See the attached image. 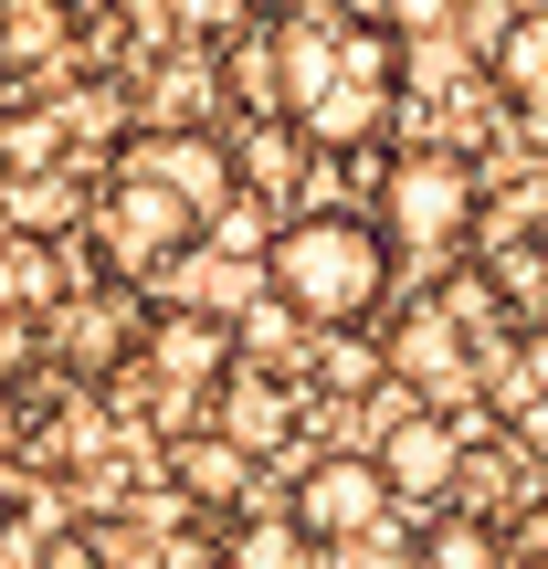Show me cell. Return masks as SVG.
Masks as SVG:
<instances>
[{"label": "cell", "mask_w": 548, "mask_h": 569, "mask_svg": "<svg viewBox=\"0 0 548 569\" xmlns=\"http://www.w3.org/2000/svg\"><path fill=\"white\" fill-rule=\"evenodd\" d=\"M401 32L390 11H275V117L306 159H359L390 148L401 117Z\"/></svg>", "instance_id": "1"}, {"label": "cell", "mask_w": 548, "mask_h": 569, "mask_svg": "<svg viewBox=\"0 0 548 569\" xmlns=\"http://www.w3.org/2000/svg\"><path fill=\"white\" fill-rule=\"evenodd\" d=\"M390 284H401V264H390L380 222L348 201H306L275 222V253H265V296L285 306L296 327H317V338H338V327H369L390 306Z\"/></svg>", "instance_id": "2"}, {"label": "cell", "mask_w": 548, "mask_h": 569, "mask_svg": "<svg viewBox=\"0 0 548 569\" xmlns=\"http://www.w3.org/2000/svg\"><path fill=\"white\" fill-rule=\"evenodd\" d=\"M369 222H380L390 264H411L422 296H432L444 274L475 264V232H486V169H475L465 148L411 138V148L380 159V201H369Z\"/></svg>", "instance_id": "3"}, {"label": "cell", "mask_w": 548, "mask_h": 569, "mask_svg": "<svg viewBox=\"0 0 548 569\" xmlns=\"http://www.w3.org/2000/svg\"><path fill=\"white\" fill-rule=\"evenodd\" d=\"M380 411H390V432H380V486H390V517H411V528L454 517L465 453L486 443V411H475V422H444V411H411L401 390H390Z\"/></svg>", "instance_id": "4"}, {"label": "cell", "mask_w": 548, "mask_h": 569, "mask_svg": "<svg viewBox=\"0 0 548 569\" xmlns=\"http://www.w3.org/2000/svg\"><path fill=\"white\" fill-rule=\"evenodd\" d=\"M117 180H148L159 201H180L201 232L243 201V169H232L222 127H127V138H117Z\"/></svg>", "instance_id": "5"}, {"label": "cell", "mask_w": 548, "mask_h": 569, "mask_svg": "<svg viewBox=\"0 0 548 569\" xmlns=\"http://www.w3.org/2000/svg\"><path fill=\"white\" fill-rule=\"evenodd\" d=\"M317 549H359V538L390 528V486H380V453H306L296 465V496H285Z\"/></svg>", "instance_id": "6"}, {"label": "cell", "mask_w": 548, "mask_h": 569, "mask_svg": "<svg viewBox=\"0 0 548 569\" xmlns=\"http://www.w3.org/2000/svg\"><path fill=\"white\" fill-rule=\"evenodd\" d=\"M148 327H159L148 284H96V296H74L53 317V359L74 369V380H117V369L148 359Z\"/></svg>", "instance_id": "7"}, {"label": "cell", "mask_w": 548, "mask_h": 569, "mask_svg": "<svg viewBox=\"0 0 548 569\" xmlns=\"http://www.w3.org/2000/svg\"><path fill=\"white\" fill-rule=\"evenodd\" d=\"M201 422L222 432L232 453H253V465H285V453H296V422H306V390L275 380V369H232V380L211 390Z\"/></svg>", "instance_id": "8"}, {"label": "cell", "mask_w": 548, "mask_h": 569, "mask_svg": "<svg viewBox=\"0 0 548 569\" xmlns=\"http://www.w3.org/2000/svg\"><path fill=\"white\" fill-rule=\"evenodd\" d=\"M169 496H180L190 517H222V528H232V517H253V507H275V496H265V465H253V453H232L211 422L169 443Z\"/></svg>", "instance_id": "9"}, {"label": "cell", "mask_w": 548, "mask_h": 569, "mask_svg": "<svg viewBox=\"0 0 548 569\" xmlns=\"http://www.w3.org/2000/svg\"><path fill=\"white\" fill-rule=\"evenodd\" d=\"M306 390H317V401H338V411L390 401V359H380V338H369V327H338V338H317V359H306Z\"/></svg>", "instance_id": "10"}, {"label": "cell", "mask_w": 548, "mask_h": 569, "mask_svg": "<svg viewBox=\"0 0 548 569\" xmlns=\"http://www.w3.org/2000/svg\"><path fill=\"white\" fill-rule=\"evenodd\" d=\"M486 84L507 106H528V117H548V0L538 11H507V32H496V53H486Z\"/></svg>", "instance_id": "11"}, {"label": "cell", "mask_w": 548, "mask_h": 569, "mask_svg": "<svg viewBox=\"0 0 548 569\" xmlns=\"http://www.w3.org/2000/svg\"><path fill=\"white\" fill-rule=\"evenodd\" d=\"M317 559H327V549L296 528V517H285V496L222 528V569H317Z\"/></svg>", "instance_id": "12"}, {"label": "cell", "mask_w": 548, "mask_h": 569, "mask_svg": "<svg viewBox=\"0 0 548 569\" xmlns=\"http://www.w3.org/2000/svg\"><path fill=\"white\" fill-rule=\"evenodd\" d=\"M411 569H517V549L486 517H432V528L411 538Z\"/></svg>", "instance_id": "13"}, {"label": "cell", "mask_w": 548, "mask_h": 569, "mask_svg": "<svg viewBox=\"0 0 548 569\" xmlns=\"http://www.w3.org/2000/svg\"><path fill=\"white\" fill-rule=\"evenodd\" d=\"M296 159H306V148H296V127H232V169H243V190H253V201H285V180H296Z\"/></svg>", "instance_id": "14"}, {"label": "cell", "mask_w": 548, "mask_h": 569, "mask_svg": "<svg viewBox=\"0 0 548 569\" xmlns=\"http://www.w3.org/2000/svg\"><path fill=\"white\" fill-rule=\"evenodd\" d=\"M296 338H306V327L285 317L275 296H243V306H232V348H243V369H275V380H285V359H296Z\"/></svg>", "instance_id": "15"}, {"label": "cell", "mask_w": 548, "mask_h": 569, "mask_svg": "<svg viewBox=\"0 0 548 569\" xmlns=\"http://www.w3.org/2000/svg\"><path fill=\"white\" fill-rule=\"evenodd\" d=\"M0 211H11V222H21V243H32V232H53V222H63V180L42 169V180H21V190H11Z\"/></svg>", "instance_id": "16"}, {"label": "cell", "mask_w": 548, "mask_h": 569, "mask_svg": "<svg viewBox=\"0 0 548 569\" xmlns=\"http://www.w3.org/2000/svg\"><path fill=\"white\" fill-rule=\"evenodd\" d=\"M42 569H117V549H106V528H96V538L63 528V538H42Z\"/></svg>", "instance_id": "17"}, {"label": "cell", "mask_w": 548, "mask_h": 569, "mask_svg": "<svg viewBox=\"0 0 548 569\" xmlns=\"http://www.w3.org/2000/svg\"><path fill=\"white\" fill-rule=\"evenodd\" d=\"M21 443H32V401H21V390H0V465H11Z\"/></svg>", "instance_id": "18"}, {"label": "cell", "mask_w": 548, "mask_h": 569, "mask_svg": "<svg viewBox=\"0 0 548 569\" xmlns=\"http://www.w3.org/2000/svg\"><path fill=\"white\" fill-rule=\"evenodd\" d=\"M528 380H538V401H548V317L528 327Z\"/></svg>", "instance_id": "19"}]
</instances>
